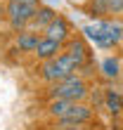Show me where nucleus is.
<instances>
[{
	"label": "nucleus",
	"instance_id": "obj_1",
	"mask_svg": "<svg viewBox=\"0 0 123 130\" xmlns=\"http://www.w3.org/2000/svg\"><path fill=\"white\" fill-rule=\"evenodd\" d=\"M48 95H50V99H66V102L78 104V102H83V99L90 95V90H88L85 78H83L81 73H76V76H69L64 80L52 83Z\"/></svg>",
	"mask_w": 123,
	"mask_h": 130
},
{
	"label": "nucleus",
	"instance_id": "obj_2",
	"mask_svg": "<svg viewBox=\"0 0 123 130\" xmlns=\"http://www.w3.org/2000/svg\"><path fill=\"white\" fill-rule=\"evenodd\" d=\"M83 33L85 38L95 40L97 47H114L116 43H121L123 38V28L114 21H104V19H95L92 24L83 26Z\"/></svg>",
	"mask_w": 123,
	"mask_h": 130
},
{
	"label": "nucleus",
	"instance_id": "obj_3",
	"mask_svg": "<svg viewBox=\"0 0 123 130\" xmlns=\"http://www.w3.org/2000/svg\"><path fill=\"white\" fill-rule=\"evenodd\" d=\"M40 3H19V0H7L5 5V14H7V21H10L12 31H26L28 21L33 19V14L38 12Z\"/></svg>",
	"mask_w": 123,
	"mask_h": 130
},
{
	"label": "nucleus",
	"instance_id": "obj_4",
	"mask_svg": "<svg viewBox=\"0 0 123 130\" xmlns=\"http://www.w3.org/2000/svg\"><path fill=\"white\" fill-rule=\"evenodd\" d=\"M90 121H92V106L78 102V104H73L69 109V113L64 118L55 121V125H57V130H71V128H83Z\"/></svg>",
	"mask_w": 123,
	"mask_h": 130
},
{
	"label": "nucleus",
	"instance_id": "obj_5",
	"mask_svg": "<svg viewBox=\"0 0 123 130\" xmlns=\"http://www.w3.org/2000/svg\"><path fill=\"white\" fill-rule=\"evenodd\" d=\"M43 36L50 38V40H57V43H62V45H66L69 40H71V26H69V21L62 17V14H57L55 21H52V24L43 31Z\"/></svg>",
	"mask_w": 123,
	"mask_h": 130
},
{
	"label": "nucleus",
	"instance_id": "obj_6",
	"mask_svg": "<svg viewBox=\"0 0 123 130\" xmlns=\"http://www.w3.org/2000/svg\"><path fill=\"white\" fill-rule=\"evenodd\" d=\"M55 17H57V12L52 10V7H48V5H40L38 7V12L33 14V19L28 21V26H26V31H33V33H38V31H45L52 21H55Z\"/></svg>",
	"mask_w": 123,
	"mask_h": 130
},
{
	"label": "nucleus",
	"instance_id": "obj_7",
	"mask_svg": "<svg viewBox=\"0 0 123 130\" xmlns=\"http://www.w3.org/2000/svg\"><path fill=\"white\" fill-rule=\"evenodd\" d=\"M64 52H66V55H71L81 66H85L88 59H90V50H88V45H85L83 38H71V40L64 45Z\"/></svg>",
	"mask_w": 123,
	"mask_h": 130
},
{
	"label": "nucleus",
	"instance_id": "obj_8",
	"mask_svg": "<svg viewBox=\"0 0 123 130\" xmlns=\"http://www.w3.org/2000/svg\"><path fill=\"white\" fill-rule=\"evenodd\" d=\"M62 52H64V45L57 43V40H50V38H45L43 36V40L38 43V47H36V55L40 62H48V59H57Z\"/></svg>",
	"mask_w": 123,
	"mask_h": 130
},
{
	"label": "nucleus",
	"instance_id": "obj_9",
	"mask_svg": "<svg viewBox=\"0 0 123 130\" xmlns=\"http://www.w3.org/2000/svg\"><path fill=\"white\" fill-rule=\"evenodd\" d=\"M43 40V33H33V31H21L17 33V40H14V45H17L19 52H36L38 43Z\"/></svg>",
	"mask_w": 123,
	"mask_h": 130
},
{
	"label": "nucleus",
	"instance_id": "obj_10",
	"mask_svg": "<svg viewBox=\"0 0 123 130\" xmlns=\"http://www.w3.org/2000/svg\"><path fill=\"white\" fill-rule=\"evenodd\" d=\"M38 73H40V78L45 83H57V80H64V76H62V71L57 69V62L55 59H48V62H43L40 69H38Z\"/></svg>",
	"mask_w": 123,
	"mask_h": 130
},
{
	"label": "nucleus",
	"instance_id": "obj_11",
	"mask_svg": "<svg viewBox=\"0 0 123 130\" xmlns=\"http://www.w3.org/2000/svg\"><path fill=\"white\" fill-rule=\"evenodd\" d=\"M73 106V102H66V99H50V104H48V113L55 121H59V118H64L66 113H69V109Z\"/></svg>",
	"mask_w": 123,
	"mask_h": 130
},
{
	"label": "nucleus",
	"instance_id": "obj_12",
	"mask_svg": "<svg viewBox=\"0 0 123 130\" xmlns=\"http://www.w3.org/2000/svg\"><path fill=\"white\" fill-rule=\"evenodd\" d=\"M104 104H106V109H109L114 116H118V113L123 111V97L116 92V90H106L104 92Z\"/></svg>",
	"mask_w": 123,
	"mask_h": 130
},
{
	"label": "nucleus",
	"instance_id": "obj_13",
	"mask_svg": "<svg viewBox=\"0 0 123 130\" xmlns=\"http://www.w3.org/2000/svg\"><path fill=\"white\" fill-rule=\"evenodd\" d=\"M99 69H102V73L106 76V78H118V59L116 57H106L102 64H99Z\"/></svg>",
	"mask_w": 123,
	"mask_h": 130
},
{
	"label": "nucleus",
	"instance_id": "obj_14",
	"mask_svg": "<svg viewBox=\"0 0 123 130\" xmlns=\"http://www.w3.org/2000/svg\"><path fill=\"white\" fill-rule=\"evenodd\" d=\"M106 3H109V0H90L88 14H90V17H95V19H102L104 14H106Z\"/></svg>",
	"mask_w": 123,
	"mask_h": 130
},
{
	"label": "nucleus",
	"instance_id": "obj_15",
	"mask_svg": "<svg viewBox=\"0 0 123 130\" xmlns=\"http://www.w3.org/2000/svg\"><path fill=\"white\" fill-rule=\"evenodd\" d=\"M106 14H123V0H109L106 3Z\"/></svg>",
	"mask_w": 123,
	"mask_h": 130
},
{
	"label": "nucleus",
	"instance_id": "obj_16",
	"mask_svg": "<svg viewBox=\"0 0 123 130\" xmlns=\"http://www.w3.org/2000/svg\"><path fill=\"white\" fill-rule=\"evenodd\" d=\"M19 3H40V0H19Z\"/></svg>",
	"mask_w": 123,
	"mask_h": 130
},
{
	"label": "nucleus",
	"instance_id": "obj_17",
	"mask_svg": "<svg viewBox=\"0 0 123 130\" xmlns=\"http://www.w3.org/2000/svg\"><path fill=\"white\" fill-rule=\"evenodd\" d=\"M71 130H88V128H71Z\"/></svg>",
	"mask_w": 123,
	"mask_h": 130
}]
</instances>
